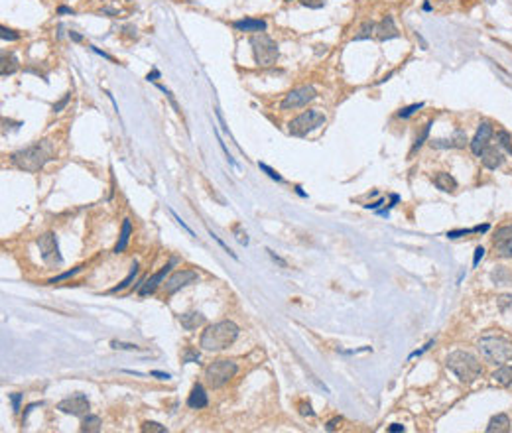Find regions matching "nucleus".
I'll use <instances>...</instances> for the list:
<instances>
[{
  "mask_svg": "<svg viewBox=\"0 0 512 433\" xmlns=\"http://www.w3.org/2000/svg\"><path fill=\"white\" fill-rule=\"evenodd\" d=\"M51 160H55V148H53V142L47 138L34 142L32 146H26L10 156L12 165H16L18 169L28 171V174H36V171L44 169V165Z\"/></svg>",
  "mask_w": 512,
  "mask_h": 433,
  "instance_id": "nucleus-1",
  "label": "nucleus"
},
{
  "mask_svg": "<svg viewBox=\"0 0 512 433\" xmlns=\"http://www.w3.org/2000/svg\"><path fill=\"white\" fill-rule=\"evenodd\" d=\"M240 335V329L238 325L231 319L225 321H217L209 325L203 333H201V339H199V347L203 351H209V353H219V351H225L233 344Z\"/></svg>",
  "mask_w": 512,
  "mask_h": 433,
  "instance_id": "nucleus-2",
  "label": "nucleus"
},
{
  "mask_svg": "<svg viewBox=\"0 0 512 433\" xmlns=\"http://www.w3.org/2000/svg\"><path fill=\"white\" fill-rule=\"evenodd\" d=\"M445 366H447V370H451L465 384L475 382L483 374L481 361L475 355H471L469 351H453L451 355H447Z\"/></svg>",
  "mask_w": 512,
  "mask_h": 433,
  "instance_id": "nucleus-3",
  "label": "nucleus"
},
{
  "mask_svg": "<svg viewBox=\"0 0 512 433\" xmlns=\"http://www.w3.org/2000/svg\"><path fill=\"white\" fill-rule=\"evenodd\" d=\"M481 357L490 365H504L512 359V341L502 335H487L481 337L477 344Z\"/></svg>",
  "mask_w": 512,
  "mask_h": 433,
  "instance_id": "nucleus-4",
  "label": "nucleus"
},
{
  "mask_svg": "<svg viewBox=\"0 0 512 433\" xmlns=\"http://www.w3.org/2000/svg\"><path fill=\"white\" fill-rule=\"evenodd\" d=\"M250 47H252V57L258 67H272L278 61V44L264 32L254 34L250 38Z\"/></svg>",
  "mask_w": 512,
  "mask_h": 433,
  "instance_id": "nucleus-5",
  "label": "nucleus"
},
{
  "mask_svg": "<svg viewBox=\"0 0 512 433\" xmlns=\"http://www.w3.org/2000/svg\"><path fill=\"white\" fill-rule=\"evenodd\" d=\"M236 372H238V365L234 361H227V359L213 361L205 368V382H207L209 388L217 390V388H223L225 384H229L236 376Z\"/></svg>",
  "mask_w": 512,
  "mask_h": 433,
  "instance_id": "nucleus-6",
  "label": "nucleus"
},
{
  "mask_svg": "<svg viewBox=\"0 0 512 433\" xmlns=\"http://www.w3.org/2000/svg\"><path fill=\"white\" fill-rule=\"evenodd\" d=\"M327 122L325 114L319 113L317 109H311V111H305L302 113L300 116H296L294 120H290V124H288V132L292 134V136H307L309 132H313V130H317L319 126H323Z\"/></svg>",
  "mask_w": 512,
  "mask_h": 433,
  "instance_id": "nucleus-7",
  "label": "nucleus"
},
{
  "mask_svg": "<svg viewBox=\"0 0 512 433\" xmlns=\"http://www.w3.org/2000/svg\"><path fill=\"white\" fill-rule=\"evenodd\" d=\"M317 97V91L311 87V85H303V87H298V89H292L284 97V101L280 103V109L282 111H296V109H302L307 103H311L313 99Z\"/></svg>",
  "mask_w": 512,
  "mask_h": 433,
  "instance_id": "nucleus-8",
  "label": "nucleus"
},
{
  "mask_svg": "<svg viewBox=\"0 0 512 433\" xmlns=\"http://www.w3.org/2000/svg\"><path fill=\"white\" fill-rule=\"evenodd\" d=\"M38 248L42 254V260L49 266H59L63 262L61 254H59V244H57V236L55 232H46L38 238Z\"/></svg>",
  "mask_w": 512,
  "mask_h": 433,
  "instance_id": "nucleus-9",
  "label": "nucleus"
},
{
  "mask_svg": "<svg viewBox=\"0 0 512 433\" xmlns=\"http://www.w3.org/2000/svg\"><path fill=\"white\" fill-rule=\"evenodd\" d=\"M57 410L61 411V413L73 415V417H83L85 413H89L91 404H89V400H87L85 394H73L69 398H63V400L57 404Z\"/></svg>",
  "mask_w": 512,
  "mask_h": 433,
  "instance_id": "nucleus-10",
  "label": "nucleus"
},
{
  "mask_svg": "<svg viewBox=\"0 0 512 433\" xmlns=\"http://www.w3.org/2000/svg\"><path fill=\"white\" fill-rule=\"evenodd\" d=\"M494 134V128H492V124L487 122V120H483L481 124H479V128H477V132H475V136L471 138V142H469V146H471V152L475 154V156H479L481 158V154L487 150L490 146V138Z\"/></svg>",
  "mask_w": 512,
  "mask_h": 433,
  "instance_id": "nucleus-11",
  "label": "nucleus"
},
{
  "mask_svg": "<svg viewBox=\"0 0 512 433\" xmlns=\"http://www.w3.org/2000/svg\"><path fill=\"white\" fill-rule=\"evenodd\" d=\"M197 280H199V276H197L195 270H178V272H174L165 280L163 290H165L167 296H172V294H176L178 290L186 288L189 284H195Z\"/></svg>",
  "mask_w": 512,
  "mask_h": 433,
  "instance_id": "nucleus-12",
  "label": "nucleus"
},
{
  "mask_svg": "<svg viewBox=\"0 0 512 433\" xmlns=\"http://www.w3.org/2000/svg\"><path fill=\"white\" fill-rule=\"evenodd\" d=\"M174 264H176V260H169L162 270H158L154 276H150L148 280H144V282H142V286L138 288V296H150V294H154V292L158 290V286L163 284L165 276L169 274V270H172V266H174Z\"/></svg>",
  "mask_w": 512,
  "mask_h": 433,
  "instance_id": "nucleus-13",
  "label": "nucleus"
},
{
  "mask_svg": "<svg viewBox=\"0 0 512 433\" xmlns=\"http://www.w3.org/2000/svg\"><path fill=\"white\" fill-rule=\"evenodd\" d=\"M374 36H376L380 42H388V40H394V38L400 36V32H398V28H396V24H394V18H392L390 14H386L380 22L376 24Z\"/></svg>",
  "mask_w": 512,
  "mask_h": 433,
  "instance_id": "nucleus-14",
  "label": "nucleus"
},
{
  "mask_svg": "<svg viewBox=\"0 0 512 433\" xmlns=\"http://www.w3.org/2000/svg\"><path fill=\"white\" fill-rule=\"evenodd\" d=\"M187 406H189L191 410H203V408L209 406V396H207L203 384L197 382L195 386L191 388V392H189V396H187Z\"/></svg>",
  "mask_w": 512,
  "mask_h": 433,
  "instance_id": "nucleus-15",
  "label": "nucleus"
},
{
  "mask_svg": "<svg viewBox=\"0 0 512 433\" xmlns=\"http://www.w3.org/2000/svg\"><path fill=\"white\" fill-rule=\"evenodd\" d=\"M481 161H483V165L487 169H496V167H500L504 163V154H502V150L498 146H489L481 154Z\"/></svg>",
  "mask_w": 512,
  "mask_h": 433,
  "instance_id": "nucleus-16",
  "label": "nucleus"
},
{
  "mask_svg": "<svg viewBox=\"0 0 512 433\" xmlns=\"http://www.w3.org/2000/svg\"><path fill=\"white\" fill-rule=\"evenodd\" d=\"M233 28L238 32H250V34H260L266 30V20L262 18H242L233 22Z\"/></svg>",
  "mask_w": 512,
  "mask_h": 433,
  "instance_id": "nucleus-17",
  "label": "nucleus"
},
{
  "mask_svg": "<svg viewBox=\"0 0 512 433\" xmlns=\"http://www.w3.org/2000/svg\"><path fill=\"white\" fill-rule=\"evenodd\" d=\"M434 183H436V187L443 191V193H451V191H455L457 189V180L451 176V174H447V171H438L436 176H434Z\"/></svg>",
  "mask_w": 512,
  "mask_h": 433,
  "instance_id": "nucleus-18",
  "label": "nucleus"
},
{
  "mask_svg": "<svg viewBox=\"0 0 512 433\" xmlns=\"http://www.w3.org/2000/svg\"><path fill=\"white\" fill-rule=\"evenodd\" d=\"M20 69V61L16 57V53H2V63H0V75L2 77H8V75H14L16 71Z\"/></svg>",
  "mask_w": 512,
  "mask_h": 433,
  "instance_id": "nucleus-19",
  "label": "nucleus"
},
{
  "mask_svg": "<svg viewBox=\"0 0 512 433\" xmlns=\"http://www.w3.org/2000/svg\"><path fill=\"white\" fill-rule=\"evenodd\" d=\"M180 323L186 331H195L197 327H201L205 323V315L199 313V311H189V313H184L180 315Z\"/></svg>",
  "mask_w": 512,
  "mask_h": 433,
  "instance_id": "nucleus-20",
  "label": "nucleus"
},
{
  "mask_svg": "<svg viewBox=\"0 0 512 433\" xmlns=\"http://www.w3.org/2000/svg\"><path fill=\"white\" fill-rule=\"evenodd\" d=\"M130 236H132V223H130V219H124L122 227H120V234H118V242L117 246H115V254H120V252L126 250Z\"/></svg>",
  "mask_w": 512,
  "mask_h": 433,
  "instance_id": "nucleus-21",
  "label": "nucleus"
},
{
  "mask_svg": "<svg viewBox=\"0 0 512 433\" xmlns=\"http://www.w3.org/2000/svg\"><path fill=\"white\" fill-rule=\"evenodd\" d=\"M510 429V419L506 413H498L494 415L487 425V433H506Z\"/></svg>",
  "mask_w": 512,
  "mask_h": 433,
  "instance_id": "nucleus-22",
  "label": "nucleus"
},
{
  "mask_svg": "<svg viewBox=\"0 0 512 433\" xmlns=\"http://www.w3.org/2000/svg\"><path fill=\"white\" fill-rule=\"evenodd\" d=\"M101 417L99 415H93V413H85L83 415V421H81V431L87 433H97L101 431Z\"/></svg>",
  "mask_w": 512,
  "mask_h": 433,
  "instance_id": "nucleus-23",
  "label": "nucleus"
},
{
  "mask_svg": "<svg viewBox=\"0 0 512 433\" xmlns=\"http://www.w3.org/2000/svg\"><path fill=\"white\" fill-rule=\"evenodd\" d=\"M492 380L500 386H510L512 384V366H500L498 370L492 372Z\"/></svg>",
  "mask_w": 512,
  "mask_h": 433,
  "instance_id": "nucleus-24",
  "label": "nucleus"
},
{
  "mask_svg": "<svg viewBox=\"0 0 512 433\" xmlns=\"http://www.w3.org/2000/svg\"><path fill=\"white\" fill-rule=\"evenodd\" d=\"M138 270H140L138 262H134V264H132V268H130V272H128V276H126V278H124V280H122L118 286H115V288L111 290V294H117V292H122V290H126V288H128V286L134 282V278L138 276Z\"/></svg>",
  "mask_w": 512,
  "mask_h": 433,
  "instance_id": "nucleus-25",
  "label": "nucleus"
},
{
  "mask_svg": "<svg viewBox=\"0 0 512 433\" xmlns=\"http://www.w3.org/2000/svg\"><path fill=\"white\" fill-rule=\"evenodd\" d=\"M489 225H477L473 228H459V230H449L447 232V238H459V236H465V234H473V232H487L489 230Z\"/></svg>",
  "mask_w": 512,
  "mask_h": 433,
  "instance_id": "nucleus-26",
  "label": "nucleus"
},
{
  "mask_svg": "<svg viewBox=\"0 0 512 433\" xmlns=\"http://www.w3.org/2000/svg\"><path fill=\"white\" fill-rule=\"evenodd\" d=\"M374 28H376V24H374V22H365L363 26H361L359 34H355L353 42H361V40H369V38H373V36H374Z\"/></svg>",
  "mask_w": 512,
  "mask_h": 433,
  "instance_id": "nucleus-27",
  "label": "nucleus"
},
{
  "mask_svg": "<svg viewBox=\"0 0 512 433\" xmlns=\"http://www.w3.org/2000/svg\"><path fill=\"white\" fill-rule=\"evenodd\" d=\"M494 244H500V242H508L512 240V225H506V227H500L494 234Z\"/></svg>",
  "mask_w": 512,
  "mask_h": 433,
  "instance_id": "nucleus-28",
  "label": "nucleus"
},
{
  "mask_svg": "<svg viewBox=\"0 0 512 433\" xmlns=\"http://www.w3.org/2000/svg\"><path fill=\"white\" fill-rule=\"evenodd\" d=\"M496 142H498L500 148H504L508 154H512V136L506 130H498L496 132Z\"/></svg>",
  "mask_w": 512,
  "mask_h": 433,
  "instance_id": "nucleus-29",
  "label": "nucleus"
},
{
  "mask_svg": "<svg viewBox=\"0 0 512 433\" xmlns=\"http://www.w3.org/2000/svg\"><path fill=\"white\" fill-rule=\"evenodd\" d=\"M430 128H432V120H430V122H425V126L421 128L419 136L416 138V142H414V146H412V154H414L416 150H419V148L423 146V142H425V140H428V136H430Z\"/></svg>",
  "mask_w": 512,
  "mask_h": 433,
  "instance_id": "nucleus-30",
  "label": "nucleus"
},
{
  "mask_svg": "<svg viewBox=\"0 0 512 433\" xmlns=\"http://www.w3.org/2000/svg\"><path fill=\"white\" fill-rule=\"evenodd\" d=\"M451 142H453V148H465L467 144H469V140H467L465 130L457 128V130L453 132V136H451Z\"/></svg>",
  "mask_w": 512,
  "mask_h": 433,
  "instance_id": "nucleus-31",
  "label": "nucleus"
},
{
  "mask_svg": "<svg viewBox=\"0 0 512 433\" xmlns=\"http://www.w3.org/2000/svg\"><path fill=\"white\" fill-rule=\"evenodd\" d=\"M140 429H142L144 433H165L167 431V429H165V425L158 423V421H144Z\"/></svg>",
  "mask_w": 512,
  "mask_h": 433,
  "instance_id": "nucleus-32",
  "label": "nucleus"
},
{
  "mask_svg": "<svg viewBox=\"0 0 512 433\" xmlns=\"http://www.w3.org/2000/svg\"><path fill=\"white\" fill-rule=\"evenodd\" d=\"M199 361H201V355H199L195 349H191V347H187L186 351H184V355H182V363H184V365L199 363Z\"/></svg>",
  "mask_w": 512,
  "mask_h": 433,
  "instance_id": "nucleus-33",
  "label": "nucleus"
},
{
  "mask_svg": "<svg viewBox=\"0 0 512 433\" xmlns=\"http://www.w3.org/2000/svg\"><path fill=\"white\" fill-rule=\"evenodd\" d=\"M419 109H423V103H414V105H410V107H404V109L398 111V118H410L412 114L418 113Z\"/></svg>",
  "mask_w": 512,
  "mask_h": 433,
  "instance_id": "nucleus-34",
  "label": "nucleus"
},
{
  "mask_svg": "<svg viewBox=\"0 0 512 433\" xmlns=\"http://www.w3.org/2000/svg\"><path fill=\"white\" fill-rule=\"evenodd\" d=\"M83 268H85V266H77V268H73V270H67V272H63V274H59V276H55V278H51L47 284H59V282H63V280H69V278H73L75 274L81 272Z\"/></svg>",
  "mask_w": 512,
  "mask_h": 433,
  "instance_id": "nucleus-35",
  "label": "nucleus"
},
{
  "mask_svg": "<svg viewBox=\"0 0 512 433\" xmlns=\"http://www.w3.org/2000/svg\"><path fill=\"white\" fill-rule=\"evenodd\" d=\"M258 167H260V169H262V171H266V176H268V178H270V180H274V182H278V183H282V182H284V178H282V176H280V174H278V171H276V169H272V167H270V165H268V163H264V161H260V163H258Z\"/></svg>",
  "mask_w": 512,
  "mask_h": 433,
  "instance_id": "nucleus-36",
  "label": "nucleus"
},
{
  "mask_svg": "<svg viewBox=\"0 0 512 433\" xmlns=\"http://www.w3.org/2000/svg\"><path fill=\"white\" fill-rule=\"evenodd\" d=\"M0 38H2L4 42H16V40H20V34L14 32V30H10V28H6V26H2V28H0Z\"/></svg>",
  "mask_w": 512,
  "mask_h": 433,
  "instance_id": "nucleus-37",
  "label": "nucleus"
},
{
  "mask_svg": "<svg viewBox=\"0 0 512 433\" xmlns=\"http://www.w3.org/2000/svg\"><path fill=\"white\" fill-rule=\"evenodd\" d=\"M111 347L115 349V351H140L138 344H134V342H122V341H111Z\"/></svg>",
  "mask_w": 512,
  "mask_h": 433,
  "instance_id": "nucleus-38",
  "label": "nucleus"
},
{
  "mask_svg": "<svg viewBox=\"0 0 512 433\" xmlns=\"http://www.w3.org/2000/svg\"><path fill=\"white\" fill-rule=\"evenodd\" d=\"M69 101H71V93H65V95H63V99H59L57 103H53L51 111H53V113H61V111L69 105Z\"/></svg>",
  "mask_w": 512,
  "mask_h": 433,
  "instance_id": "nucleus-39",
  "label": "nucleus"
},
{
  "mask_svg": "<svg viewBox=\"0 0 512 433\" xmlns=\"http://www.w3.org/2000/svg\"><path fill=\"white\" fill-rule=\"evenodd\" d=\"M158 89H160V91H162L163 95H165V97H167V101H169V103H172V107H174V111H176V113H178V114H182V109H180V105H178V103H176V99H174V95H172V91H169V89H165V87H163V85H158Z\"/></svg>",
  "mask_w": 512,
  "mask_h": 433,
  "instance_id": "nucleus-40",
  "label": "nucleus"
},
{
  "mask_svg": "<svg viewBox=\"0 0 512 433\" xmlns=\"http://www.w3.org/2000/svg\"><path fill=\"white\" fill-rule=\"evenodd\" d=\"M430 144H432V148H453V142H451V138H449V140H445V138L430 140Z\"/></svg>",
  "mask_w": 512,
  "mask_h": 433,
  "instance_id": "nucleus-41",
  "label": "nucleus"
},
{
  "mask_svg": "<svg viewBox=\"0 0 512 433\" xmlns=\"http://www.w3.org/2000/svg\"><path fill=\"white\" fill-rule=\"evenodd\" d=\"M498 248V254L500 256H512V240L508 242H500V244H494Z\"/></svg>",
  "mask_w": 512,
  "mask_h": 433,
  "instance_id": "nucleus-42",
  "label": "nucleus"
},
{
  "mask_svg": "<svg viewBox=\"0 0 512 433\" xmlns=\"http://www.w3.org/2000/svg\"><path fill=\"white\" fill-rule=\"evenodd\" d=\"M300 2H302V6H307L311 10H319L325 6V0H300Z\"/></svg>",
  "mask_w": 512,
  "mask_h": 433,
  "instance_id": "nucleus-43",
  "label": "nucleus"
},
{
  "mask_svg": "<svg viewBox=\"0 0 512 433\" xmlns=\"http://www.w3.org/2000/svg\"><path fill=\"white\" fill-rule=\"evenodd\" d=\"M209 234H211V236H213V240H215V242H217V244H219V246H221V248H223V250L227 252V254H229V256H233L234 260H236V254H234V252L231 250V248H229V246H227V244H225V242H223V240H221V238H219V236H217V234H215V232H213V230H209Z\"/></svg>",
  "mask_w": 512,
  "mask_h": 433,
  "instance_id": "nucleus-44",
  "label": "nucleus"
},
{
  "mask_svg": "<svg viewBox=\"0 0 512 433\" xmlns=\"http://www.w3.org/2000/svg\"><path fill=\"white\" fill-rule=\"evenodd\" d=\"M169 213H172V217H174V219H176V221H178V225H180V227L184 228V230H186V232H187V234H189V236H195V232H193V230H191V228L187 227L186 223H184V221H182V217H180V215H178V213H176V211H174V209H169Z\"/></svg>",
  "mask_w": 512,
  "mask_h": 433,
  "instance_id": "nucleus-45",
  "label": "nucleus"
},
{
  "mask_svg": "<svg viewBox=\"0 0 512 433\" xmlns=\"http://www.w3.org/2000/svg\"><path fill=\"white\" fill-rule=\"evenodd\" d=\"M10 402H12V410L20 411V402H22V394H8Z\"/></svg>",
  "mask_w": 512,
  "mask_h": 433,
  "instance_id": "nucleus-46",
  "label": "nucleus"
},
{
  "mask_svg": "<svg viewBox=\"0 0 512 433\" xmlns=\"http://www.w3.org/2000/svg\"><path fill=\"white\" fill-rule=\"evenodd\" d=\"M341 423H343V417H333V419H329V421H327L325 429H327V431H335V429H337Z\"/></svg>",
  "mask_w": 512,
  "mask_h": 433,
  "instance_id": "nucleus-47",
  "label": "nucleus"
},
{
  "mask_svg": "<svg viewBox=\"0 0 512 433\" xmlns=\"http://www.w3.org/2000/svg\"><path fill=\"white\" fill-rule=\"evenodd\" d=\"M483 256H485V248H483V246H477V248H475V258H473V266H475V268L479 266V262L483 260Z\"/></svg>",
  "mask_w": 512,
  "mask_h": 433,
  "instance_id": "nucleus-48",
  "label": "nucleus"
},
{
  "mask_svg": "<svg viewBox=\"0 0 512 433\" xmlns=\"http://www.w3.org/2000/svg\"><path fill=\"white\" fill-rule=\"evenodd\" d=\"M40 406H44L42 402H34V404H30L26 410H24V415H22V423H26V419H28V415L32 413V411L36 410V408H40Z\"/></svg>",
  "mask_w": 512,
  "mask_h": 433,
  "instance_id": "nucleus-49",
  "label": "nucleus"
},
{
  "mask_svg": "<svg viewBox=\"0 0 512 433\" xmlns=\"http://www.w3.org/2000/svg\"><path fill=\"white\" fill-rule=\"evenodd\" d=\"M266 252H268V254H270V258H272V260H274V262H276V264H280V266H282V268H288V262H286V260H282V258H280L278 254H276V252H272V250H270V248H266Z\"/></svg>",
  "mask_w": 512,
  "mask_h": 433,
  "instance_id": "nucleus-50",
  "label": "nucleus"
},
{
  "mask_svg": "<svg viewBox=\"0 0 512 433\" xmlns=\"http://www.w3.org/2000/svg\"><path fill=\"white\" fill-rule=\"evenodd\" d=\"M160 77H162V73H160L158 69H152V71H150V73L146 75V81H152V83H156V81H158Z\"/></svg>",
  "mask_w": 512,
  "mask_h": 433,
  "instance_id": "nucleus-51",
  "label": "nucleus"
},
{
  "mask_svg": "<svg viewBox=\"0 0 512 433\" xmlns=\"http://www.w3.org/2000/svg\"><path fill=\"white\" fill-rule=\"evenodd\" d=\"M300 413H302V415H315V411L311 410V406H309V404H305V402L300 404Z\"/></svg>",
  "mask_w": 512,
  "mask_h": 433,
  "instance_id": "nucleus-52",
  "label": "nucleus"
},
{
  "mask_svg": "<svg viewBox=\"0 0 512 433\" xmlns=\"http://www.w3.org/2000/svg\"><path fill=\"white\" fill-rule=\"evenodd\" d=\"M434 342H436V341H430L428 344H425V347H421L419 351H416V353H412V355H410V359H414V357H421V355H423L425 351H430V349L434 347Z\"/></svg>",
  "mask_w": 512,
  "mask_h": 433,
  "instance_id": "nucleus-53",
  "label": "nucleus"
},
{
  "mask_svg": "<svg viewBox=\"0 0 512 433\" xmlns=\"http://www.w3.org/2000/svg\"><path fill=\"white\" fill-rule=\"evenodd\" d=\"M150 376H156V378H160V380H169V378H172L167 372H160V370H152Z\"/></svg>",
  "mask_w": 512,
  "mask_h": 433,
  "instance_id": "nucleus-54",
  "label": "nucleus"
},
{
  "mask_svg": "<svg viewBox=\"0 0 512 433\" xmlns=\"http://www.w3.org/2000/svg\"><path fill=\"white\" fill-rule=\"evenodd\" d=\"M89 47H91V49H93L95 53H99V55H101V57H105V59H109V61H115V59H113V57H111V55H109V53H107V51H103V49H99V47H97V46H89Z\"/></svg>",
  "mask_w": 512,
  "mask_h": 433,
  "instance_id": "nucleus-55",
  "label": "nucleus"
},
{
  "mask_svg": "<svg viewBox=\"0 0 512 433\" xmlns=\"http://www.w3.org/2000/svg\"><path fill=\"white\" fill-rule=\"evenodd\" d=\"M57 14H71V16H75V10L69 8V6H59V8H57Z\"/></svg>",
  "mask_w": 512,
  "mask_h": 433,
  "instance_id": "nucleus-56",
  "label": "nucleus"
},
{
  "mask_svg": "<svg viewBox=\"0 0 512 433\" xmlns=\"http://www.w3.org/2000/svg\"><path fill=\"white\" fill-rule=\"evenodd\" d=\"M69 40H71V42H75V44H79V42H83V36L71 30V32H69Z\"/></svg>",
  "mask_w": 512,
  "mask_h": 433,
  "instance_id": "nucleus-57",
  "label": "nucleus"
},
{
  "mask_svg": "<svg viewBox=\"0 0 512 433\" xmlns=\"http://www.w3.org/2000/svg\"><path fill=\"white\" fill-rule=\"evenodd\" d=\"M124 32H126L130 38H136V28H134V26H124Z\"/></svg>",
  "mask_w": 512,
  "mask_h": 433,
  "instance_id": "nucleus-58",
  "label": "nucleus"
},
{
  "mask_svg": "<svg viewBox=\"0 0 512 433\" xmlns=\"http://www.w3.org/2000/svg\"><path fill=\"white\" fill-rule=\"evenodd\" d=\"M388 431H390V433L404 431V425H400V423H392V425H390V427H388Z\"/></svg>",
  "mask_w": 512,
  "mask_h": 433,
  "instance_id": "nucleus-59",
  "label": "nucleus"
},
{
  "mask_svg": "<svg viewBox=\"0 0 512 433\" xmlns=\"http://www.w3.org/2000/svg\"><path fill=\"white\" fill-rule=\"evenodd\" d=\"M384 203V199H380V201H376V203H371V205H365L367 209H378V207Z\"/></svg>",
  "mask_w": 512,
  "mask_h": 433,
  "instance_id": "nucleus-60",
  "label": "nucleus"
},
{
  "mask_svg": "<svg viewBox=\"0 0 512 433\" xmlns=\"http://www.w3.org/2000/svg\"><path fill=\"white\" fill-rule=\"evenodd\" d=\"M294 189H296V193H298V195H300V197H307V195H305V193H303V191H302V187H300V185H296V187H294Z\"/></svg>",
  "mask_w": 512,
  "mask_h": 433,
  "instance_id": "nucleus-61",
  "label": "nucleus"
},
{
  "mask_svg": "<svg viewBox=\"0 0 512 433\" xmlns=\"http://www.w3.org/2000/svg\"><path fill=\"white\" fill-rule=\"evenodd\" d=\"M423 10H425V12H430V10H432V4H430V2H425V4H423Z\"/></svg>",
  "mask_w": 512,
  "mask_h": 433,
  "instance_id": "nucleus-62",
  "label": "nucleus"
},
{
  "mask_svg": "<svg viewBox=\"0 0 512 433\" xmlns=\"http://www.w3.org/2000/svg\"><path fill=\"white\" fill-rule=\"evenodd\" d=\"M286 2H292V0H286Z\"/></svg>",
  "mask_w": 512,
  "mask_h": 433,
  "instance_id": "nucleus-63",
  "label": "nucleus"
}]
</instances>
